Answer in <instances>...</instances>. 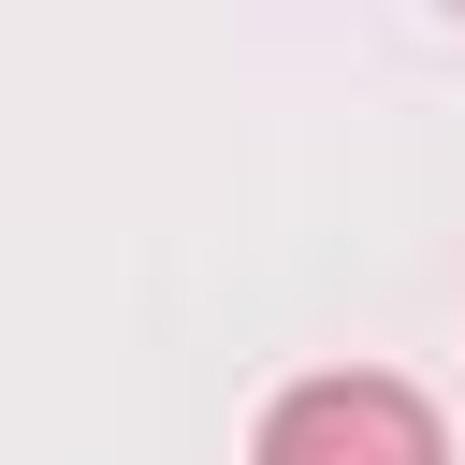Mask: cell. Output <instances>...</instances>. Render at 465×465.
I'll return each instance as SVG.
<instances>
[{
	"mask_svg": "<svg viewBox=\"0 0 465 465\" xmlns=\"http://www.w3.org/2000/svg\"><path fill=\"white\" fill-rule=\"evenodd\" d=\"M247 465H450V436H436V407H421L407 378L334 363V378H291V392L262 407V450H247Z\"/></svg>",
	"mask_w": 465,
	"mask_h": 465,
	"instance_id": "6da1fadb",
	"label": "cell"
}]
</instances>
